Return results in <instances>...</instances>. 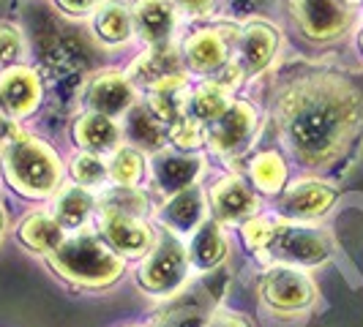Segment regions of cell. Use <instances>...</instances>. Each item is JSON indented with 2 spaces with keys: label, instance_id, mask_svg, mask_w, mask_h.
<instances>
[{
  "label": "cell",
  "instance_id": "obj_16",
  "mask_svg": "<svg viewBox=\"0 0 363 327\" xmlns=\"http://www.w3.org/2000/svg\"><path fill=\"white\" fill-rule=\"evenodd\" d=\"M150 93H153V96H150V104H147V107L153 109V115L164 123L167 134H169L172 128L189 123L186 107H189L191 91H189V82H186L183 74H175V76L162 79L159 85L150 88Z\"/></svg>",
  "mask_w": 363,
  "mask_h": 327
},
{
  "label": "cell",
  "instance_id": "obj_3",
  "mask_svg": "<svg viewBox=\"0 0 363 327\" xmlns=\"http://www.w3.org/2000/svg\"><path fill=\"white\" fill-rule=\"evenodd\" d=\"M3 172L22 197L44 200L60 185V159L47 142L30 134H14L3 145Z\"/></svg>",
  "mask_w": 363,
  "mask_h": 327
},
{
  "label": "cell",
  "instance_id": "obj_32",
  "mask_svg": "<svg viewBox=\"0 0 363 327\" xmlns=\"http://www.w3.org/2000/svg\"><path fill=\"white\" fill-rule=\"evenodd\" d=\"M96 3L99 0H57V6L63 11H69V14H88V11L96 8Z\"/></svg>",
  "mask_w": 363,
  "mask_h": 327
},
{
  "label": "cell",
  "instance_id": "obj_22",
  "mask_svg": "<svg viewBox=\"0 0 363 327\" xmlns=\"http://www.w3.org/2000/svg\"><path fill=\"white\" fill-rule=\"evenodd\" d=\"M17 237L22 246H28L30 251H38V254H52L55 248L66 240L63 226L50 213H30L19 224Z\"/></svg>",
  "mask_w": 363,
  "mask_h": 327
},
{
  "label": "cell",
  "instance_id": "obj_1",
  "mask_svg": "<svg viewBox=\"0 0 363 327\" xmlns=\"http://www.w3.org/2000/svg\"><path fill=\"white\" fill-rule=\"evenodd\" d=\"M361 93L339 76H306L279 101L281 137L306 166H328L345 153L361 123Z\"/></svg>",
  "mask_w": 363,
  "mask_h": 327
},
{
  "label": "cell",
  "instance_id": "obj_20",
  "mask_svg": "<svg viewBox=\"0 0 363 327\" xmlns=\"http://www.w3.org/2000/svg\"><path fill=\"white\" fill-rule=\"evenodd\" d=\"M202 213H205L202 191L197 185H189L169 197L162 210V221L172 232H194L202 224Z\"/></svg>",
  "mask_w": 363,
  "mask_h": 327
},
{
  "label": "cell",
  "instance_id": "obj_37",
  "mask_svg": "<svg viewBox=\"0 0 363 327\" xmlns=\"http://www.w3.org/2000/svg\"><path fill=\"white\" fill-rule=\"evenodd\" d=\"M361 50H363V33H361Z\"/></svg>",
  "mask_w": 363,
  "mask_h": 327
},
{
  "label": "cell",
  "instance_id": "obj_18",
  "mask_svg": "<svg viewBox=\"0 0 363 327\" xmlns=\"http://www.w3.org/2000/svg\"><path fill=\"white\" fill-rule=\"evenodd\" d=\"M121 134H123L121 126L112 117H104L99 112H88L74 123V142L93 156L115 153L121 145Z\"/></svg>",
  "mask_w": 363,
  "mask_h": 327
},
{
  "label": "cell",
  "instance_id": "obj_24",
  "mask_svg": "<svg viewBox=\"0 0 363 327\" xmlns=\"http://www.w3.org/2000/svg\"><path fill=\"white\" fill-rule=\"evenodd\" d=\"M126 137L131 142L143 145L145 150H162L167 142V128L164 123L153 115V109L145 104H134L126 112Z\"/></svg>",
  "mask_w": 363,
  "mask_h": 327
},
{
  "label": "cell",
  "instance_id": "obj_15",
  "mask_svg": "<svg viewBox=\"0 0 363 327\" xmlns=\"http://www.w3.org/2000/svg\"><path fill=\"white\" fill-rule=\"evenodd\" d=\"M153 169V180L162 188L164 194H178L183 188L194 185L202 172V161L197 156H186V153H175V150H159L150 161Z\"/></svg>",
  "mask_w": 363,
  "mask_h": 327
},
{
  "label": "cell",
  "instance_id": "obj_23",
  "mask_svg": "<svg viewBox=\"0 0 363 327\" xmlns=\"http://www.w3.org/2000/svg\"><path fill=\"white\" fill-rule=\"evenodd\" d=\"M230 107V96H227V85H221V82H202L197 91H191L189 96V107H186V117L191 120V123H213L218 115L224 112V109Z\"/></svg>",
  "mask_w": 363,
  "mask_h": 327
},
{
  "label": "cell",
  "instance_id": "obj_21",
  "mask_svg": "<svg viewBox=\"0 0 363 327\" xmlns=\"http://www.w3.org/2000/svg\"><path fill=\"white\" fill-rule=\"evenodd\" d=\"M189 254V265L194 270H213L218 262L227 254V240L221 235V226L216 221H202L200 226L194 229V237H191V246L186 248Z\"/></svg>",
  "mask_w": 363,
  "mask_h": 327
},
{
  "label": "cell",
  "instance_id": "obj_26",
  "mask_svg": "<svg viewBox=\"0 0 363 327\" xmlns=\"http://www.w3.org/2000/svg\"><path fill=\"white\" fill-rule=\"evenodd\" d=\"M93 30L96 36L107 44H123L128 41L131 30H134V19L123 3H104L96 8L93 17Z\"/></svg>",
  "mask_w": 363,
  "mask_h": 327
},
{
  "label": "cell",
  "instance_id": "obj_10",
  "mask_svg": "<svg viewBox=\"0 0 363 327\" xmlns=\"http://www.w3.org/2000/svg\"><path fill=\"white\" fill-rule=\"evenodd\" d=\"M137 104V93L126 74L104 71L99 74L88 88V107L91 112H99L104 117H121Z\"/></svg>",
  "mask_w": 363,
  "mask_h": 327
},
{
  "label": "cell",
  "instance_id": "obj_35",
  "mask_svg": "<svg viewBox=\"0 0 363 327\" xmlns=\"http://www.w3.org/2000/svg\"><path fill=\"white\" fill-rule=\"evenodd\" d=\"M3 229H6V210H3V205H0V237H3Z\"/></svg>",
  "mask_w": 363,
  "mask_h": 327
},
{
  "label": "cell",
  "instance_id": "obj_28",
  "mask_svg": "<svg viewBox=\"0 0 363 327\" xmlns=\"http://www.w3.org/2000/svg\"><path fill=\"white\" fill-rule=\"evenodd\" d=\"M252 180L265 194H279L287 183V164L276 150H262L252 161Z\"/></svg>",
  "mask_w": 363,
  "mask_h": 327
},
{
  "label": "cell",
  "instance_id": "obj_8",
  "mask_svg": "<svg viewBox=\"0 0 363 327\" xmlns=\"http://www.w3.org/2000/svg\"><path fill=\"white\" fill-rule=\"evenodd\" d=\"M41 104V82L33 69L14 66L0 74V112L11 120L33 115Z\"/></svg>",
  "mask_w": 363,
  "mask_h": 327
},
{
  "label": "cell",
  "instance_id": "obj_6",
  "mask_svg": "<svg viewBox=\"0 0 363 327\" xmlns=\"http://www.w3.org/2000/svg\"><path fill=\"white\" fill-rule=\"evenodd\" d=\"M257 134V109L246 101H230L205 131V142L221 156H235L246 150Z\"/></svg>",
  "mask_w": 363,
  "mask_h": 327
},
{
  "label": "cell",
  "instance_id": "obj_27",
  "mask_svg": "<svg viewBox=\"0 0 363 327\" xmlns=\"http://www.w3.org/2000/svg\"><path fill=\"white\" fill-rule=\"evenodd\" d=\"M91 210H93L91 191L82 188V185H69V188H63L57 194L52 218L63 229H77V226H82L88 221Z\"/></svg>",
  "mask_w": 363,
  "mask_h": 327
},
{
  "label": "cell",
  "instance_id": "obj_14",
  "mask_svg": "<svg viewBox=\"0 0 363 327\" xmlns=\"http://www.w3.org/2000/svg\"><path fill=\"white\" fill-rule=\"evenodd\" d=\"M131 19L137 33L145 38L150 47H167L175 30V3L172 0H137L131 8Z\"/></svg>",
  "mask_w": 363,
  "mask_h": 327
},
{
  "label": "cell",
  "instance_id": "obj_34",
  "mask_svg": "<svg viewBox=\"0 0 363 327\" xmlns=\"http://www.w3.org/2000/svg\"><path fill=\"white\" fill-rule=\"evenodd\" d=\"M14 134H17V131H14V126H11V123H9V117L0 112V150H3V145H6V142L14 137Z\"/></svg>",
  "mask_w": 363,
  "mask_h": 327
},
{
  "label": "cell",
  "instance_id": "obj_33",
  "mask_svg": "<svg viewBox=\"0 0 363 327\" xmlns=\"http://www.w3.org/2000/svg\"><path fill=\"white\" fill-rule=\"evenodd\" d=\"M172 3H178L181 8L191 11V14H202V11H208L213 6V0H172Z\"/></svg>",
  "mask_w": 363,
  "mask_h": 327
},
{
  "label": "cell",
  "instance_id": "obj_25",
  "mask_svg": "<svg viewBox=\"0 0 363 327\" xmlns=\"http://www.w3.org/2000/svg\"><path fill=\"white\" fill-rule=\"evenodd\" d=\"M175 74H181V60L175 57V52H172L169 44H167V47H150V52L143 54V57L131 66V71H128L126 76H134V79L145 82L147 88H153V85H159L162 79L175 76Z\"/></svg>",
  "mask_w": 363,
  "mask_h": 327
},
{
  "label": "cell",
  "instance_id": "obj_36",
  "mask_svg": "<svg viewBox=\"0 0 363 327\" xmlns=\"http://www.w3.org/2000/svg\"><path fill=\"white\" fill-rule=\"evenodd\" d=\"M342 3H363V0H342Z\"/></svg>",
  "mask_w": 363,
  "mask_h": 327
},
{
  "label": "cell",
  "instance_id": "obj_11",
  "mask_svg": "<svg viewBox=\"0 0 363 327\" xmlns=\"http://www.w3.org/2000/svg\"><path fill=\"white\" fill-rule=\"evenodd\" d=\"M101 232L107 237L109 248L118 254L140 256L150 251V229L137 213H121V210H104Z\"/></svg>",
  "mask_w": 363,
  "mask_h": 327
},
{
  "label": "cell",
  "instance_id": "obj_5",
  "mask_svg": "<svg viewBox=\"0 0 363 327\" xmlns=\"http://www.w3.org/2000/svg\"><path fill=\"white\" fill-rule=\"evenodd\" d=\"M189 272V254L178 240L164 237L162 243L147 254L145 265L137 272L140 287L153 294H169L186 281Z\"/></svg>",
  "mask_w": 363,
  "mask_h": 327
},
{
  "label": "cell",
  "instance_id": "obj_19",
  "mask_svg": "<svg viewBox=\"0 0 363 327\" xmlns=\"http://www.w3.org/2000/svg\"><path fill=\"white\" fill-rule=\"evenodd\" d=\"M211 205H213V213L218 221H227V224H238V221H249L255 218L259 202L252 194L249 185H243L235 178H227L213 188L211 194Z\"/></svg>",
  "mask_w": 363,
  "mask_h": 327
},
{
  "label": "cell",
  "instance_id": "obj_2",
  "mask_svg": "<svg viewBox=\"0 0 363 327\" xmlns=\"http://www.w3.org/2000/svg\"><path fill=\"white\" fill-rule=\"evenodd\" d=\"M243 240L249 248L262 251L279 262H287L290 268L320 265L330 254L328 237L320 229L273 221V218H249L243 224Z\"/></svg>",
  "mask_w": 363,
  "mask_h": 327
},
{
  "label": "cell",
  "instance_id": "obj_4",
  "mask_svg": "<svg viewBox=\"0 0 363 327\" xmlns=\"http://www.w3.org/2000/svg\"><path fill=\"white\" fill-rule=\"evenodd\" d=\"M50 256V265L82 287H107L121 272H123V259L101 243L96 235H74L66 237Z\"/></svg>",
  "mask_w": 363,
  "mask_h": 327
},
{
  "label": "cell",
  "instance_id": "obj_7",
  "mask_svg": "<svg viewBox=\"0 0 363 327\" xmlns=\"http://www.w3.org/2000/svg\"><path fill=\"white\" fill-rule=\"evenodd\" d=\"M314 284L306 272L298 268L279 265L262 281V297L276 311H301L314 300Z\"/></svg>",
  "mask_w": 363,
  "mask_h": 327
},
{
  "label": "cell",
  "instance_id": "obj_9",
  "mask_svg": "<svg viewBox=\"0 0 363 327\" xmlns=\"http://www.w3.org/2000/svg\"><path fill=\"white\" fill-rule=\"evenodd\" d=\"M292 14L303 33L317 41L339 36L350 25V11L342 0H292Z\"/></svg>",
  "mask_w": 363,
  "mask_h": 327
},
{
  "label": "cell",
  "instance_id": "obj_30",
  "mask_svg": "<svg viewBox=\"0 0 363 327\" xmlns=\"http://www.w3.org/2000/svg\"><path fill=\"white\" fill-rule=\"evenodd\" d=\"M72 178L77 185L82 188H93V185H101L109 178L107 161L101 156H93V153H79L72 161Z\"/></svg>",
  "mask_w": 363,
  "mask_h": 327
},
{
  "label": "cell",
  "instance_id": "obj_17",
  "mask_svg": "<svg viewBox=\"0 0 363 327\" xmlns=\"http://www.w3.org/2000/svg\"><path fill=\"white\" fill-rule=\"evenodd\" d=\"M333 200H336V191L330 185L320 180H301L284 194L281 210H284V216L295 218V221H309V218L325 216Z\"/></svg>",
  "mask_w": 363,
  "mask_h": 327
},
{
  "label": "cell",
  "instance_id": "obj_13",
  "mask_svg": "<svg viewBox=\"0 0 363 327\" xmlns=\"http://www.w3.org/2000/svg\"><path fill=\"white\" fill-rule=\"evenodd\" d=\"M227 57H230V38L216 28L197 30L183 44V63L194 74H216L227 66Z\"/></svg>",
  "mask_w": 363,
  "mask_h": 327
},
{
  "label": "cell",
  "instance_id": "obj_12",
  "mask_svg": "<svg viewBox=\"0 0 363 327\" xmlns=\"http://www.w3.org/2000/svg\"><path fill=\"white\" fill-rule=\"evenodd\" d=\"M279 50V36L271 25L252 22L243 28L238 38V71L243 76H257L271 66L273 54Z\"/></svg>",
  "mask_w": 363,
  "mask_h": 327
},
{
  "label": "cell",
  "instance_id": "obj_29",
  "mask_svg": "<svg viewBox=\"0 0 363 327\" xmlns=\"http://www.w3.org/2000/svg\"><path fill=\"white\" fill-rule=\"evenodd\" d=\"M109 180L115 183L118 188H134L137 183L143 180V156L134 147H118L112 153V159L107 161Z\"/></svg>",
  "mask_w": 363,
  "mask_h": 327
},
{
  "label": "cell",
  "instance_id": "obj_31",
  "mask_svg": "<svg viewBox=\"0 0 363 327\" xmlns=\"http://www.w3.org/2000/svg\"><path fill=\"white\" fill-rule=\"evenodd\" d=\"M25 54V38L22 30L11 22H0V69H14Z\"/></svg>",
  "mask_w": 363,
  "mask_h": 327
}]
</instances>
